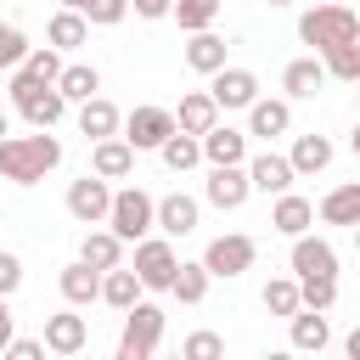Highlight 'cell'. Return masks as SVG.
Listing matches in <instances>:
<instances>
[{"label": "cell", "instance_id": "1", "mask_svg": "<svg viewBox=\"0 0 360 360\" xmlns=\"http://www.w3.org/2000/svg\"><path fill=\"white\" fill-rule=\"evenodd\" d=\"M62 163V141L56 135H0V180L17 186H39L51 169Z\"/></svg>", "mask_w": 360, "mask_h": 360}, {"label": "cell", "instance_id": "2", "mask_svg": "<svg viewBox=\"0 0 360 360\" xmlns=\"http://www.w3.org/2000/svg\"><path fill=\"white\" fill-rule=\"evenodd\" d=\"M298 39L326 51V45H343V39H360V17L349 6H332V0H315L304 17H298Z\"/></svg>", "mask_w": 360, "mask_h": 360}, {"label": "cell", "instance_id": "3", "mask_svg": "<svg viewBox=\"0 0 360 360\" xmlns=\"http://www.w3.org/2000/svg\"><path fill=\"white\" fill-rule=\"evenodd\" d=\"M158 343H163V309H158V304H146V298H135V304L124 309L118 360H152V354H158Z\"/></svg>", "mask_w": 360, "mask_h": 360}, {"label": "cell", "instance_id": "4", "mask_svg": "<svg viewBox=\"0 0 360 360\" xmlns=\"http://www.w3.org/2000/svg\"><path fill=\"white\" fill-rule=\"evenodd\" d=\"M11 101H17V112H22L34 129L62 124V112H68V101H62L56 84H34V79H22V73H11Z\"/></svg>", "mask_w": 360, "mask_h": 360}, {"label": "cell", "instance_id": "5", "mask_svg": "<svg viewBox=\"0 0 360 360\" xmlns=\"http://www.w3.org/2000/svg\"><path fill=\"white\" fill-rule=\"evenodd\" d=\"M107 231H112L118 242H141V236L152 231V197H146L141 186L112 191V202H107Z\"/></svg>", "mask_w": 360, "mask_h": 360}, {"label": "cell", "instance_id": "6", "mask_svg": "<svg viewBox=\"0 0 360 360\" xmlns=\"http://www.w3.org/2000/svg\"><path fill=\"white\" fill-rule=\"evenodd\" d=\"M174 248H169V236H141L135 242V281H141V292H169V276H174Z\"/></svg>", "mask_w": 360, "mask_h": 360}, {"label": "cell", "instance_id": "7", "mask_svg": "<svg viewBox=\"0 0 360 360\" xmlns=\"http://www.w3.org/2000/svg\"><path fill=\"white\" fill-rule=\"evenodd\" d=\"M253 259H259V242H253V236H242V231H231V236H214V242H208L202 270H208V276L236 281L242 270H253Z\"/></svg>", "mask_w": 360, "mask_h": 360}, {"label": "cell", "instance_id": "8", "mask_svg": "<svg viewBox=\"0 0 360 360\" xmlns=\"http://www.w3.org/2000/svg\"><path fill=\"white\" fill-rule=\"evenodd\" d=\"M202 197H208L214 208L236 214V208L253 197V186H248V169H242V163H214V169H208V180H202Z\"/></svg>", "mask_w": 360, "mask_h": 360}, {"label": "cell", "instance_id": "9", "mask_svg": "<svg viewBox=\"0 0 360 360\" xmlns=\"http://www.w3.org/2000/svg\"><path fill=\"white\" fill-rule=\"evenodd\" d=\"M124 124V141L135 146V152H158V141L174 129V112L169 107H135L129 118H118Z\"/></svg>", "mask_w": 360, "mask_h": 360}, {"label": "cell", "instance_id": "10", "mask_svg": "<svg viewBox=\"0 0 360 360\" xmlns=\"http://www.w3.org/2000/svg\"><path fill=\"white\" fill-rule=\"evenodd\" d=\"M208 79H214L208 96H214L219 112H225V107H248V101L259 96V73H253V68H214Z\"/></svg>", "mask_w": 360, "mask_h": 360}, {"label": "cell", "instance_id": "11", "mask_svg": "<svg viewBox=\"0 0 360 360\" xmlns=\"http://www.w3.org/2000/svg\"><path fill=\"white\" fill-rule=\"evenodd\" d=\"M107 202H112V191H107L101 174H84V180L68 186V214H73L79 225H101V219H107Z\"/></svg>", "mask_w": 360, "mask_h": 360}, {"label": "cell", "instance_id": "12", "mask_svg": "<svg viewBox=\"0 0 360 360\" xmlns=\"http://www.w3.org/2000/svg\"><path fill=\"white\" fill-rule=\"evenodd\" d=\"M292 276H338V248L326 236L298 231L292 236Z\"/></svg>", "mask_w": 360, "mask_h": 360}, {"label": "cell", "instance_id": "13", "mask_svg": "<svg viewBox=\"0 0 360 360\" xmlns=\"http://www.w3.org/2000/svg\"><path fill=\"white\" fill-rule=\"evenodd\" d=\"M152 225H158L163 236H191V231H197V197H186V191L158 197V202H152Z\"/></svg>", "mask_w": 360, "mask_h": 360}, {"label": "cell", "instance_id": "14", "mask_svg": "<svg viewBox=\"0 0 360 360\" xmlns=\"http://www.w3.org/2000/svg\"><path fill=\"white\" fill-rule=\"evenodd\" d=\"M197 146H202V158H208V163H248V135H242V129H231V124H219V118L197 135Z\"/></svg>", "mask_w": 360, "mask_h": 360}, {"label": "cell", "instance_id": "15", "mask_svg": "<svg viewBox=\"0 0 360 360\" xmlns=\"http://www.w3.org/2000/svg\"><path fill=\"white\" fill-rule=\"evenodd\" d=\"M135 169V146L124 141V135H101L96 146H90V174H101V180H124Z\"/></svg>", "mask_w": 360, "mask_h": 360}, {"label": "cell", "instance_id": "16", "mask_svg": "<svg viewBox=\"0 0 360 360\" xmlns=\"http://www.w3.org/2000/svg\"><path fill=\"white\" fill-rule=\"evenodd\" d=\"M51 354H79L84 343H90V326H84V315H73V309H62V315H45V338H39Z\"/></svg>", "mask_w": 360, "mask_h": 360}, {"label": "cell", "instance_id": "17", "mask_svg": "<svg viewBox=\"0 0 360 360\" xmlns=\"http://www.w3.org/2000/svg\"><path fill=\"white\" fill-rule=\"evenodd\" d=\"M270 225H276L281 236H298V231H309V225H315V202H309V197H298V191L287 186V191H276Z\"/></svg>", "mask_w": 360, "mask_h": 360}, {"label": "cell", "instance_id": "18", "mask_svg": "<svg viewBox=\"0 0 360 360\" xmlns=\"http://www.w3.org/2000/svg\"><path fill=\"white\" fill-rule=\"evenodd\" d=\"M287 321H292V349L321 354V349L332 343V321H326V309H304V304H298Z\"/></svg>", "mask_w": 360, "mask_h": 360}, {"label": "cell", "instance_id": "19", "mask_svg": "<svg viewBox=\"0 0 360 360\" xmlns=\"http://www.w3.org/2000/svg\"><path fill=\"white\" fill-rule=\"evenodd\" d=\"M287 124H292V107L287 101H264V96L248 101V135L276 141V135H287Z\"/></svg>", "mask_w": 360, "mask_h": 360}, {"label": "cell", "instance_id": "20", "mask_svg": "<svg viewBox=\"0 0 360 360\" xmlns=\"http://www.w3.org/2000/svg\"><path fill=\"white\" fill-rule=\"evenodd\" d=\"M242 169H248V186H253V191H270V197H276V191L292 186V163H287L281 152H259V158L242 163Z\"/></svg>", "mask_w": 360, "mask_h": 360}, {"label": "cell", "instance_id": "21", "mask_svg": "<svg viewBox=\"0 0 360 360\" xmlns=\"http://www.w3.org/2000/svg\"><path fill=\"white\" fill-rule=\"evenodd\" d=\"M321 84H326V68H321V56H298V62H287V68H281V90H287L292 101H309Z\"/></svg>", "mask_w": 360, "mask_h": 360}, {"label": "cell", "instance_id": "22", "mask_svg": "<svg viewBox=\"0 0 360 360\" xmlns=\"http://www.w3.org/2000/svg\"><path fill=\"white\" fill-rule=\"evenodd\" d=\"M56 287H62L68 304H96V298H101V270L84 264V259H73V264L56 276Z\"/></svg>", "mask_w": 360, "mask_h": 360}, {"label": "cell", "instance_id": "23", "mask_svg": "<svg viewBox=\"0 0 360 360\" xmlns=\"http://www.w3.org/2000/svg\"><path fill=\"white\" fill-rule=\"evenodd\" d=\"M225 51H231V45H225L214 28H197L191 45H186V68H191V73H214V68H225Z\"/></svg>", "mask_w": 360, "mask_h": 360}, {"label": "cell", "instance_id": "24", "mask_svg": "<svg viewBox=\"0 0 360 360\" xmlns=\"http://www.w3.org/2000/svg\"><path fill=\"white\" fill-rule=\"evenodd\" d=\"M11 73L34 79V84H56V73H62V51H56V45H28L22 62H17Z\"/></svg>", "mask_w": 360, "mask_h": 360}, {"label": "cell", "instance_id": "25", "mask_svg": "<svg viewBox=\"0 0 360 360\" xmlns=\"http://www.w3.org/2000/svg\"><path fill=\"white\" fill-rule=\"evenodd\" d=\"M219 118V107H214V96L208 90H191V96H180V112H174V129H186V135H202L208 124Z\"/></svg>", "mask_w": 360, "mask_h": 360}, {"label": "cell", "instance_id": "26", "mask_svg": "<svg viewBox=\"0 0 360 360\" xmlns=\"http://www.w3.org/2000/svg\"><path fill=\"white\" fill-rule=\"evenodd\" d=\"M315 214H321L326 225H354V219H360V180H349V186H338V191H326Z\"/></svg>", "mask_w": 360, "mask_h": 360}, {"label": "cell", "instance_id": "27", "mask_svg": "<svg viewBox=\"0 0 360 360\" xmlns=\"http://www.w3.org/2000/svg\"><path fill=\"white\" fill-rule=\"evenodd\" d=\"M45 39H51L56 51H79V45L90 39V22H84V11H68V6H62V11L51 17V28H45Z\"/></svg>", "mask_w": 360, "mask_h": 360}, {"label": "cell", "instance_id": "28", "mask_svg": "<svg viewBox=\"0 0 360 360\" xmlns=\"http://www.w3.org/2000/svg\"><path fill=\"white\" fill-rule=\"evenodd\" d=\"M56 90H62V101H90V96L101 90V73H96L90 62H68V68L56 73Z\"/></svg>", "mask_w": 360, "mask_h": 360}, {"label": "cell", "instance_id": "29", "mask_svg": "<svg viewBox=\"0 0 360 360\" xmlns=\"http://www.w3.org/2000/svg\"><path fill=\"white\" fill-rule=\"evenodd\" d=\"M79 129H84L90 141H101V135H118V107H112L107 96H90V101H79Z\"/></svg>", "mask_w": 360, "mask_h": 360}, {"label": "cell", "instance_id": "30", "mask_svg": "<svg viewBox=\"0 0 360 360\" xmlns=\"http://www.w3.org/2000/svg\"><path fill=\"white\" fill-rule=\"evenodd\" d=\"M158 152H163V163H169L174 174H186V169L202 163V146H197V135H186V129H169V135L158 141Z\"/></svg>", "mask_w": 360, "mask_h": 360}, {"label": "cell", "instance_id": "31", "mask_svg": "<svg viewBox=\"0 0 360 360\" xmlns=\"http://www.w3.org/2000/svg\"><path fill=\"white\" fill-rule=\"evenodd\" d=\"M287 163H292V174H321V169L332 163V141H326V135H298Z\"/></svg>", "mask_w": 360, "mask_h": 360}, {"label": "cell", "instance_id": "32", "mask_svg": "<svg viewBox=\"0 0 360 360\" xmlns=\"http://www.w3.org/2000/svg\"><path fill=\"white\" fill-rule=\"evenodd\" d=\"M79 259H84V264H96V270H112V264H124V242H118L112 231H84Z\"/></svg>", "mask_w": 360, "mask_h": 360}, {"label": "cell", "instance_id": "33", "mask_svg": "<svg viewBox=\"0 0 360 360\" xmlns=\"http://www.w3.org/2000/svg\"><path fill=\"white\" fill-rule=\"evenodd\" d=\"M208 281H214V276H208L202 264H186V259H180L174 276H169V292H174L180 304H202V298H208Z\"/></svg>", "mask_w": 360, "mask_h": 360}, {"label": "cell", "instance_id": "34", "mask_svg": "<svg viewBox=\"0 0 360 360\" xmlns=\"http://www.w3.org/2000/svg\"><path fill=\"white\" fill-rule=\"evenodd\" d=\"M321 68H326V79H360V39H343V45H326L321 51Z\"/></svg>", "mask_w": 360, "mask_h": 360}, {"label": "cell", "instance_id": "35", "mask_svg": "<svg viewBox=\"0 0 360 360\" xmlns=\"http://www.w3.org/2000/svg\"><path fill=\"white\" fill-rule=\"evenodd\" d=\"M101 298H107L112 309H129V304L141 298V281H135V270H124V264L101 270Z\"/></svg>", "mask_w": 360, "mask_h": 360}, {"label": "cell", "instance_id": "36", "mask_svg": "<svg viewBox=\"0 0 360 360\" xmlns=\"http://www.w3.org/2000/svg\"><path fill=\"white\" fill-rule=\"evenodd\" d=\"M169 17H174L186 34H197V28H214L219 0H169Z\"/></svg>", "mask_w": 360, "mask_h": 360}, {"label": "cell", "instance_id": "37", "mask_svg": "<svg viewBox=\"0 0 360 360\" xmlns=\"http://www.w3.org/2000/svg\"><path fill=\"white\" fill-rule=\"evenodd\" d=\"M298 304L304 309H332L338 304V276H298Z\"/></svg>", "mask_w": 360, "mask_h": 360}, {"label": "cell", "instance_id": "38", "mask_svg": "<svg viewBox=\"0 0 360 360\" xmlns=\"http://www.w3.org/2000/svg\"><path fill=\"white\" fill-rule=\"evenodd\" d=\"M264 309H270V315H292V309H298V276L264 281Z\"/></svg>", "mask_w": 360, "mask_h": 360}, {"label": "cell", "instance_id": "39", "mask_svg": "<svg viewBox=\"0 0 360 360\" xmlns=\"http://www.w3.org/2000/svg\"><path fill=\"white\" fill-rule=\"evenodd\" d=\"M124 17H129V0H84V22L112 28V22H124Z\"/></svg>", "mask_w": 360, "mask_h": 360}, {"label": "cell", "instance_id": "40", "mask_svg": "<svg viewBox=\"0 0 360 360\" xmlns=\"http://www.w3.org/2000/svg\"><path fill=\"white\" fill-rule=\"evenodd\" d=\"M180 349H186L191 360H214V354H225V338H219V332H191Z\"/></svg>", "mask_w": 360, "mask_h": 360}, {"label": "cell", "instance_id": "41", "mask_svg": "<svg viewBox=\"0 0 360 360\" xmlns=\"http://www.w3.org/2000/svg\"><path fill=\"white\" fill-rule=\"evenodd\" d=\"M22 51H28V39H22V28H11V22H0V68H17V62H22Z\"/></svg>", "mask_w": 360, "mask_h": 360}, {"label": "cell", "instance_id": "42", "mask_svg": "<svg viewBox=\"0 0 360 360\" xmlns=\"http://www.w3.org/2000/svg\"><path fill=\"white\" fill-rule=\"evenodd\" d=\"M17 287H22V259H17V253H6V248H0V298H11V292H17Z\"/></svg>", "mask_w": 360, "mask_h": 360}, {"label": "cell", "instance_id": "43", "mask_svg": "<svg viewBox=\"0 0 360 360\" xmlns=\"http://www.w3.org/2000/svg\"><path fill=\"white\" fill-rule=\"evenodd\" d=\"M0 354H11V360H39L45 354V343L39 338H6V349Z\"/></svg>", "mask_w": 360, "mask_h": 360}, {"label": "cell", "instance_id": "44", "mask_svg": "<svg viewBox=\"0 0 360 360\" xmlns=\"http://www.w3.org/2000/svg\"><path fill=\"white\" fill-rule=\"evenodd\" d=\"M129 6H135V17H146V22L169 17V0H129Z\"/></svg>", "mask_w": 360, "mask_h": 360}, {"label": "cell", "instance_id": "45", "mask_svg": "<svg viewBox=\"0 0 360 360\" xmlns=\"http://www.w3.org/2000/svg\"><path fill=\"white\" fill-rule=\"evenodd\" d=\"M6 338H11V304L0 298V349H6Z\"/></svg>", "mask_w": 360, "mask_h": 360}, {"label": "cell", "instance_id": "46", "mask_svg": "<svg viewBox=\"0 0 360 360\" xmlns=\"http://www.w3.org/2000/svg\"><path fill=\"white\" fill-rule=\"evenodd\" d=\"M62 6H68V11H84V0H62Z\"/></svg>", "mask_w": 360, "mask_h": 360}, {"label": "cell", "instance_id": "47", "mask_svg": "<svg viewBox=\"0 0 360 360\" xmlns=\"http://www.w3.org/2000/svg\"><path fill=\"white\" fill-rule=\"evenodd\" d=\"M0 135H11V118H6V112H0Z\"/></svg>", "mask_w": 360, "mask_h": 360}, {"label": "cell", "instance_id": "48", "mask_svg": "<svg viewBox=\"0 0 360 360\" xmlns=\"http://www.w3.org/2000/svg\"><path fill=\"white\" fill-rule=\"evenodd\" d=\"M270 6H292V0H270Z\"/></svg>", "mask_w": 360, "mask_h": 360}]
</instances>
